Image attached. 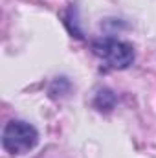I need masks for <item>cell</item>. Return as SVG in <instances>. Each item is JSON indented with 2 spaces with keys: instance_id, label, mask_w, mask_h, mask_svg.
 Masks as SVG:
<instances>
[{
  "instance_id": "obj_1",
  "label": "cell",
  "mask_w": 156,
  "mask_h": 158,
  "mask_svg": "<svg viewBox=\"0 0 156 158\" xmlns=\"http://www.w3.org/2000/svg\"><path fill=\"white\" fill-rule=\"evenodd\" d=\"M39 136L37 131L26 121H9L4 129L2 143L11 155H24L35 147Z\"/></svg>"
},
{
  "instance_id": "obj_2",
  "label": "cell",
  "mask_w": 156,
  "mask_h": 158,
  "mask_svg": "<svg viewBox=\"0 0 156 158\" xmlns=\"http://www.w3.org/2000/svg\"><path fill=\"white\" fill-rule=\"evenodd\" d=\"M94 53L101 61H105L107 66L116 68V70L127 68L134 61L132 46L116 39H103V40L94 42Z\"/></svg>"
}]
</instances>
